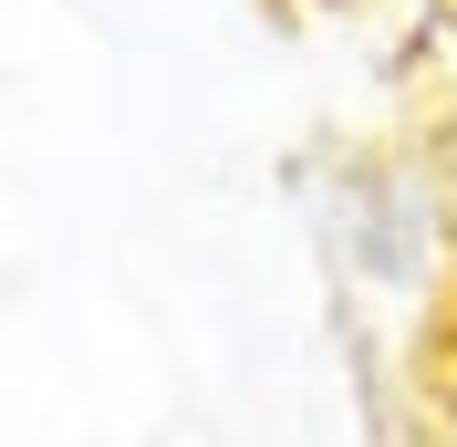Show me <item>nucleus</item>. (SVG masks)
Segmentation results:
<instances>
[{"label":"nucleus","mask_w":457,"mask_h":447,"mask_svg":"<svg viewBox=\"0 0 457 447\" xmlns=\"http://www.w3.org/2000/svg\"><path fill=\"white\" fill-rule=\"evenodd\" d=\"M416 395H427V417H436V437L457 447V312H447V333L427 343V375H416Z\"/></svg>","instance_id":"f03ea898"},{"label":"nucleus","mask_w":457,"mask_h":447,"mask_svg":"<svg viewBox=\"0 0 457 447\" xmlns=\"http://www.w3.org/2000/svg\"><path fill=\"white\" fill-rule=\"evenodd\" d=\"M312 229H322V250H333V271L353 291L416 302L436 281V260H447V177L427 156H343Z\"/></svg>","instance_id":"f257e3e1"}]
</instances>
